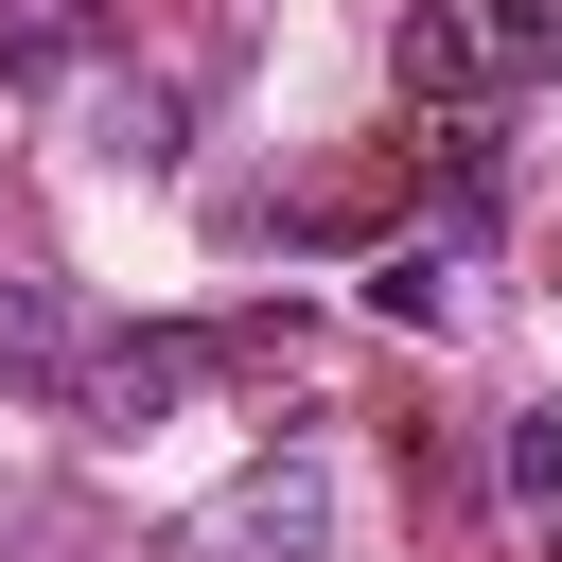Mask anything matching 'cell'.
<instances>
[{
    "mask_svg": "<svg viewBox=\"0 0 562 562\" xmlns=\"http://www.w3.org/2000/svg\"><path fill=\"white\" fill-rule=\"evenodd\" d=\"M562 70V0H422L404 18V88L422 105H509Z\"/></svg>",
    "mask_w": 562,
    "mask_h": 562,
    "instance_id": "1",
    "label": "cell"
},
{
    "mask_svg": "<svg viewBox=\"0 0 562 562\" xmlns=\"http://www.w3.org/2000/svg\"><path fill=\"white\" fill-rule=\"evenodd\" d=\"M193 386H211V334H88V386L70 404L88 422H176Z\"/></svg>",
    "mask_w": 562,
    "mask_h": 562,
    "instance_id": "2",
    "label": "cell"
},
{
    "mask_svg": "<svg viewBox=\"0 0 562 562\" xmlns=\"http://www.w3.org/2000/svg\"><path fill=\"white\" fill-rule=\"evenodd\" d=\"M211 544H228V562H316V544H334V474H316V457H263V474L211 509Z\"/></svg>",
    "mask_w": 562,
    "mask_h": 562,
    "instance_id": "3",
    "label": "cell"
},
{
    "mask_svg": "<svg viewBox=\"0 0 562 562\" xmlns=\"http://www.w3.org/2000/svg\"><path fill=\"white\" fill-rule=\"evenodd\" d=\"M0 386H35V404L88 386V316H70V281H0Z\"/></svg>",
    "mask_w": 562,
    "mask_h": 562,
    "instance_id": "4",
    "label": "cell"
},
{
    "mask_svg": "<svg viewBox=\"0 0 562 562\" xmlns=\"http://www.w3.org/2000/svg\"><path fill=\"white\" fill-rule=\"evenodd\" d=\"M369 316L439 334V316H457V246H386V263H369Z\"/></svg>",
    "mask_w": 562,
    "mask_h": 562,
    "instance_id": "5",
    "label": "cell"
},
{
    "mask_svg": "<svg viewBox=\"0 0 562 562\" xmlns=\"http://www.w3.org/2000/svg\"><path fill=\"white\" fill-rule=\"evenodd\" d=\"M509 492H527V509H562V404H544V422H509Z\"/></svg>",
    "mask_w": 562,
    "mask_h": 562,
    "instance_id": "6",
    "label": "cell"
}]
</instances>
